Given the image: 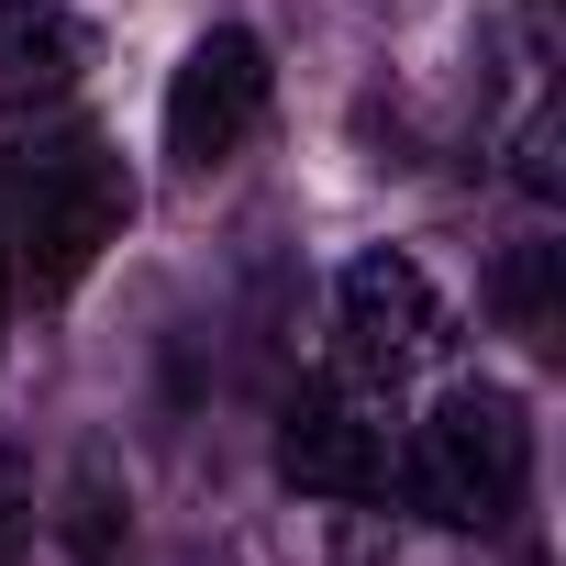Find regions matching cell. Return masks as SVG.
I'll return each instance as SVG.
<instances>
[{
    "instance_id": "6da1fadb",
    "label": "cell",
    "mask_w": 566,
    "mask_h": 566,
    "mask_svg": "<svg viewBox=\"0 0 566 566\" xmlns=\"http://www.w3.org/2000/svg\"><path fill=\"white\" fill-rule=\"evenodd\" d=\"M134 167L101 123H45L0 156V244H12V301H67L123 244Z\"/></svg>"
},
{
    "instance_id": "7a4b0ae2",
    "label": "cell",
    "mask_w": 566,
    "mask_h": 566,
    "mask_svg": "<svg viewBox=\"0 0 566 566\" xmlns=\"http://www.w3.org/2000/svg\"><path fill=\"white\" fill-rule=\"evenodd\" d=\"M533 489V411L500 389V378H455L422 422H411V455H400V500L444 533H500Z\"/></svg>"
},
{
    "instance_id": "3957f363",
    "label": "cell",
    "mask_w": 566,
    "mask_h": 566,
    "mask_svg": "<svg viewBox=\"0 0 566 566\" xmlns=\"http://www.w3.org/2000/svg\"><path fill=\"white\" fill-rule=\"evenodd\" d=\"M334 334H345V378H356V389H400L411 367H433V345H444V301H433L422 255L367 244V255L334 277Z\"/></svg>"
},
{
    "instance_id": "277c9868",
    "label": "cell",
    "mask_w": 566,
    "mask_h": 566,
    "mask_svg": "<svg viewBox=\"0 0 566 566\" xmlns=\"http://www.w3.org/2000/svg\"><path fill=\"white\" fill-rule=\"evenodd\" d=\"M277 478L301 500H345V511L389 489V422H378V400L345 367L290 389V411H277Z\"/></svg>"
},
{
    "instance_id": "5b68a950",
    "label": "cell",
    "mask_w": 566,
    "mask_h": 566,
    "mask_svg": "<svg viewBox=\"0 0 566 566\" xmlns=\"http://www.w3.org/2000/svg\"><path fill=\"white\" fill-rule=\"evenodd\" d=\"M255 123H266V45H255L244 23H211V34L178 56V78H167V156H178L189 178H211Z\"/></svg>"
},
{
    "instance_id": "8992f818",
    "label": "cell",
    "mask_w": 566,
    "mask_h": 566,
    "mask_svg": "<svg viewBox=\"0 0 566 566\" xmlns=\"http://www.w3.org/2000/svg\"><path fill=\"white\" fill-rule=\"evenodd\" d=\"M90 78V34L67 0H0V123H45Z\"/></svg>"
},
{
    "instance_id": "52a82bcc",
    "label": "cell",
    "mask_w": 566,
    "mask_h": 566,
    "mask_svg": "<svg viewBox=\"0 0 566 566\" xmlns=\"http://www.w3.org/2000/svg\"><path fill=\"white\" fill-rule=\"evenodd\" d=\"M555 255H566V244H522V255L500 266V312H511L533 345H555Z\"/></svg>"
},
{
    "instance_id": "ba28073f",
    "label": "cell",
    "mask_w": 566,
    "mask_h": 566,
    "mask_svg": "<svg viewBox=\"0 0 566 566\" xmlns=\"http://www.w3.org/2000/svg\"><path fill=\"white\" fill-rule=\"evenodd\" d=\"M78 555H90V566L123 555V500H112V455H101V444L78 455Z\"/></svg>"
},
{
    "instance_id": "9c48e42d",
    "label": "cell",
    "mask_w": 566,
    "mask_h": 566,
    "mask_svg": "<svg viewBox=\"0 0 566 566\" xmlns=\"http://www.w3.org/2000/svg\"><path fill=\"white\" fill-rule=\"evenodd\" d=\"M0 566H34V478H23V455H0Z\"/></svg>"
},
{
    "instance_id": "30bf717a",
    "label": "cell",
    "mask_w": 566,
    "mask_h": 566,
    "mask_svg": "<svg viewBox=\"0 0 566 566\" xmlns=\"http://www.w3.org/2000/svg\"><path fill=\"white\" fill-rule=\"evenodd\" d=\"M522 189H533V200H555V123H533V134H522Z\"/></svg>"
},
{
    "instance_id": "8fae6325",
    "label": "cell",
    "mask_w": 566,
    "mask_h": 566,
    "mask_svg": "<svg viewBox=\"0 0 566 566\" xmlns=\"http://www.w3.org/2000/svg\"><path fill=\"white\" fill-rule=\"evenodd\" d=\"M0 334H12V244H0Z\"/></svg>"
},
{
    "instance_id": "7c38bea8",
    "label": "cell",
    "mask_w": 566,
    "mask_h": 566,
    "mask_svg": "<svg viewBox=\"0 0 566 566\" xmlns=\"http://www.w3.org/2000/svg\"><path fill=\"white\" fill-rule=\"evenodd\" d=\"M522 12H533V23H555V0H522Z\"/></svg>"
}]
</instances>
